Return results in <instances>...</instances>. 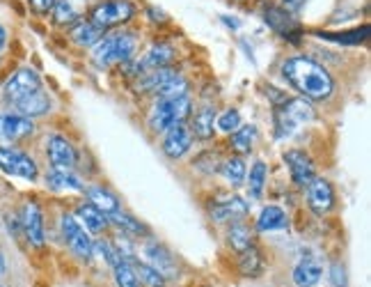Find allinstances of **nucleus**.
<instances>
[{"mask_svg":"<svg viewBox=\"0 0 371 287\" xmlns=\"http://www.w3.org/2000/svg\"><path fill=\"white\" fill-rule=\"evenodd\" d=\"M21 230L25 239L30 242L33 246L42 248L46 242V232H44V214H42V207H39L35 200H28L21 209Z\"/></svg>","mask_w":371,"mask_h":287,"instance_id":"9b49d317","label":"nucleus"},{"mask_svg":"<svg viewBox=\"0 0 371 287\" xmlns=\"http://www.w3.org/2000/svg\"><path fill=\"white\" fill-rule=\"evenodd\" d=\"M174 60V51L172 46L168 44H156L149 49L147 57H144V64H147V69H163V67H170Z\"/></svg>","mask_w":371,"mask_h":287,"instance_id":"c756f323","label":"nucleus"},{"mask_svg":"<svg viewBox=\"0 0 371 287\" xmlns=\"http://www.w3.org/2000/svg\"><path fill=\"white\" fill-rule=\"evenodd\" d=\"M241 260H239V266H241V274L243 276H259L261 269H263V262H261V255L255 246H250L248 251L239 253Z\"/></svg>","mask_w":371,"mask_h":287,"instance_id":"473e14b6","label":"nucleus"},{"mask_svg":"<svg viewBox=\"0 0 371 287\" xmlns=\"http://www.w3.org/2000/svg\"><path fill=\"white\" fill-rule=\"evenodd\" d=\"M85 193H87V200H90V205H94L105 216H110V214L117 212V209H122L120 198H117L113 191L105 188V186H99V184H96V186H87Z\"/></svg>","mask_w":371,"mask_h":287,"instance_id":"412c9836","label":"nucleus"},{"mask_svg":"<svg viewBox=\"0 0 371 287\" xmlns=\"http://www.w3.org/2000/svg\"><path fill=\"white\" fill-rule=\"evenodd\" d=\"M113 278L117 287H140V281L138 276H135L131 262H124V260L117 262L113 266Z\"/></svg>","mask_w":371,"mask_h":287,"instance_id":"72a5a7b5","label":"nucleus"},{"mask_svg":"<svg viewBox=\"0 0 371 287\" xmlns=\"http://www.w3.org/2000/svg\"><path fill=\"white\" fill-rule=\"evenodd\" d=\"M142 255H144V260L142 262H147L152 269H156L165 281H172V278H177L179 276V264H177V257L172 255V251H168L163 244L159 242H147L142 246Z\"/></svg>","mask_w":371,"mask_h":287,"instance_id":"6e6552de","label":"nucleus"},{"mask_svg":"<svg viewBox=\"0 0 371 287\" xmlns=\"http://www.w3.org/2000/svg\"><path fill=\"white\" fill-rule=\"evenodd\" d=\"M53 18L57 26H74L76 21H81L76 7L72 5V0H57L53 7Z\"/></svg>","mask_w":371,"mask_h":287,"instance_id":"f704fd0d","label":"nucleus"},{"mask_svg":"<svg viewBox=\"0 0 371 287\" xmlns=\"http://www.w3.org/2000/svg\"><path fill=\"white\" fill-rule=\"evenodd\" d=\"M314 118V111L305 99H289L278 108V129L282 133H291L298 124Z\"/></svg>","mask_w":371,"mask_h":287,"instance_id":"1a4fd4ad","label":"nucleus"},{"mask_svg":"<svg viewBox=\"0 0 371 287\" xmlns=\"http://www.w3.org/2000/svg\"><path fill=\"white\" fill-rule=\"evenodd\" d=\"M289 227V216L285 214V209L268 205L261 209V214L257 216V230L259 232H275V230Z\"/></svg>","mask_w":371,"mask_h":287,"instance_id":"b1692460","label":"nucleus"},{"mask_svg":"<svg viewBox=\"0 0 371 287\" xmlns=\"http://www.w3.org/2000/svg\"><path fill=\"white\" fill-rule=\"evenodd\" d=\"M248 179V191H250V196L259 200L263 196V186H266V177H268V166L263 164V161H255L250 168V175H246Z\"/></svg>","mask_w":371,"mask_h":287,"instance_id":"c85d7f7f","label":"nucleus"},{"mask_svg":"<svg viewBox=\"0 0 371 287\" xmlns=\"http://www.w3.org/2000/svg\"><path fill=\"white\" fill-rule=\"evenodd\" d=\"M216 122H218V127L222 131L234 133V131L241 127V113L236 108H229V111H224L220 118H216Z\"/></svg>","mask_w":371,"mask_h":287,"instance_id":"58836bf2","label":"nucleus"},{"mask_svg":"<svg viewBox=\"0 0 371 287\" xmlns=\"http://www.w3.org/2000/svg\"><path fill=\"white\" fill-rule=\"evenodd\" d=\"M186 92H188V83H186V79H181V76L177 74L174 79H170L159 92H156V97L159 99H177V97H183Z\"/></svg>","mask_w":371,"mask_h":287,"instance_id":"e433bc0d","label":"nucleus"},{"mask_svg":"<svg viewBox=\"0 0 371 287\" xmlns=\"http://www.w3.org/2000/svg\"><path fill=\"white\" fill-rule=\"evenodd\" d=\"M324 278V262L314 255H305L291 271V281L296 287H316Z\"/></svg>","mask_w":371,"mask_h":287,"instance_id":"f3484780","label":"nucleus"},{"mask_svg":"<svg viewBox=\"0 0 371 287\" xmlns=\"http://www.w3.org/2000/svg\"><path fill=\"white\" fill-rule=\"evenodd\" d=\"M131 264H133L135 276H138V281H140V287H165V285H168V281H165L156 269H152L147 262L133 260Z\"/></svg>","mask_w":371,"mask_h":287,"instance_id":"2f4dec72","label":"nucleus"},{"mask_svg":"<svg viewBox=\"0 0 371 287\" xmlns=\"http://www.w3.org/2000/svg\"><path fill=\"white\" fill-rule=\"evenodd\" d=\"M133 16H135V5L131 0H101L90 12V21L99 26L101 30H108V28L124 26Z\"/></svg>","mask_w":371,"mask_h":287,"instance_id":"20e7f679","label":"nucleus"},{"mask_svg":"<svg viewBox=\"0 0 371 287\" xmlns=\"http://www.w3.org/2000/svg\"><path fill=\"white\" fill-rule=\"evenodd\" d=\"M222 21L227 23V26H232V28H239V21L236 18H229V16H222Z\"/></svg>","mask_w":371,"mask_h":287,"instance_id":"c03bdc74","label":"nucleus"},{"mask_svg":"<svg viewBox=\"0 0 371 287\" xmlns=\"http://www.w3.org/2000/svg\"><path fill=\"white\" fill-rule=\"evenodd\" d=\"M193 131L188 124H177V127H172L165 131V136H163V142H161V147H163V154L172 159V161H177L181 159L186 152H188L193 147Z\"/></svg>","mask_w":371,"mask_h":287,"instance_id":"ddd939ff","label":"nucleus"},{"mask_svg":"<svg viewBox=\"0 0 371 287\" xmlns=\"http://www.w3.org/2000/svg\"><path fill=\"white\" fill-rule=\"evenodd\" d=\"M190 111L193 106L188 94L177 99H161L149 115V129L154 133H165L168 129L177 127V124H186V120L190 118Z\"/></svg>","mask_w":371,"mask_h":287,"instance_id":"7ed1b4c3","label":"nucleus"},{"mask_svg":"<svg viewBox=\"0 0 371 287\" xmlns=\"http://www.w3.org/2000/svg\"><path fill=\"white\" fill-rule=\"evenodd\" d=\"M282 76H285V81L291 88L312 101H324L335 90V81L330 72L307 55L287 57L282 62Z\"/></svg>","mask_w":371,"mask_h":287,"instance_id":"f257e3e1","label":"nucleus"},{"mask_svg":"<svg viewBox=\"0 0 371 287\" xmlns=\"http://www.w3.org/2000/svg\"><path fill=\"white\" fill-rule=\"evenodd\" d=\"M46 157L53 168L74 170V166L78 164L76 147L64 136H60V133H53V136L46 138Z\"/></svg>","mask_w":371,"mask_h":287,"instance_id":"f8f14e48","label":"nucleus"},{"mask_svg":"<svg viewBox=\"0 0 371 287\" xmlns=\"http://www.w3.org/2000/svg\"><path fill=\"white\" fill-rule=\"evenodd\" d=\"M285 164L289 168V175L294 179V184L305 188L312 179L316 177V170H314V164H312V159L307 152L302 150H287L285 152Z\"/></svg>","mask_w":371,"mask_h":287,"instance_id":"4468645a","label":"nucleus"},{"mask_svg":"<svg viewBox=\"0 0 371 287\" xmlns=\"http://www.w3.org/2000/svg\"><path fill=\"white\" fill-rule=\"evenodd\" d=\"M0 287H5V285H0Z\"/></svg>","mask_w":371,"mask_h":287,"instance_id":"49530a36","label":"nucleus"},{"mask_svg":"<svg viewBox=\"0 0 371 287\" xmlns=\"http://www.w3.org/2000/svg\"><path fill=\"white\" fill-rule=\"evenodd\" d=\"M216 108L213 106H202L195 111L193 122H190V131L193 136H198L200 140H211L213 131H216Z\"/></svg>","mask_w":371,"mask_h":287,"instance_id":"aec40b11","label":"nucleus"},{"mask_svg":"<svg viewBox=\"0 0 371 287\" xmlns=\"http://www.w3.org/2000/svg\"><path fill=\"white\" fill-rule=\"evenodd\" d=\"M5 44H7V30L0 23V51H5Z\"/></svg>","mask_w":371,"mask_h":287,"instance_id":"37998d69","label":"nucleus"},{"mask_svg":"<svg viewBox=\"0 0 371 287\" xmlns=\"http://www.w3.org/2000/svg\"><path fill=\"white\" fill-rule=\"evenodd\" d=\"M266 21L275 28L278 33H289L291 28H296V21L294 18L289 16V12L287 9H278V7H270V9H266Z\"/></svg>","mask_w":371,"mask_h":287,"instance_id":"c9c22d12","label":"nucleus"},{"mask_svg":"<svg viewBox=\"0 0 371 287\" xmlns=\"http://www.w3.org/2000/svg\"><path fill=\"white\" fill-rule=\"evenodd\" d=\"M92 251H94V255H99V257H103V262L110 266L120 262V255H117V251L113 248V244H110V239H96V242L92 244Z\"/></svg>","mask_w":371,"mask_h":287,"instance_id":"4c0bfd02","label":"nucleus"},{"mask_svg":"<svg viewBox=\"0 0 371 287\" xmlns=\"http://www.w3.org/2000/svg\"><path fill=\"white\" fill-rule=\"evenodd\" d=\"M37 90H42V79H39V74L30 67H21V69H16L9 79L5 81L3 85V97L7 101H21L25 99L28 94H33Z\"/></svg>","mask_w":371,"mask_h":287,"instance_id":"423d86ee","label":"nucleus"},{"mask_svg":"<svg viewBox=\"0 0 371 287\" xmlns=\"http://www.w3.org/2000/svg\"><path fill=\"white\" fill-rule=\"evenodd\" d=\"M330 283L335 287H346V271H344V266L337 262L330 266Z\"/></svg>","mask_w":371,"mask_h":287,"instance_id":"a19ab883","label":"nucleus"},{"mask_svg":"<svg viewBox=\"0 0 371 287\" xmlns=\"http://www.w3.org/2000/svg\"><path fill=\"white\" fill-rule=\"evenodd\" d=\"M174 76H177V69H172V67H163V69H149L147 74L142 76V79H138V88L142 92L156 94L170 79H174Z\"/></svg>","mask_w":371,"mask_h":287,"instance_id":"a878e982","label":"nucleus"},{"mask_svg":"<svg viewBox=\"0 0 371 287\" xmlns=\"http://www.w3.org/2000/svg\"><path fill=\"white\" fill-rule=\"evenodd\" d=\"M252 230L246 221H234L229 223V230H227V242L232 246V251L236 253H243L248 251V248L252 246Z\"/></svg>","mask_w":371,"mask_h":287,"instance_id":"bb28decb","label":"nucleus"},{"mask_svg":"<svg viewBox=\"0 0 371 287\" xmlns=\"http://www.w3.org/2000/svg\"><path fill=\"white\" fill-rule=\"evenodd\" d=\"M135 49H138V37L129 30H117L101 37L92 46V60L99 67L126 64L135 55Z\"/></svg>","mask_w":371,"mask_h":287,"instance_id":"f03ea898","label":"nucleus"},{"mask_svg":"<svg viewBox=\"0 0 371 287\" xmlns=\"http://www.w3.org/2000/svg\"><path fill=\"white\" fill-rule=\"evenodd\" d=\"M60 230H62V237H64L67 246L72 248V253L81 257V260H90V257L94 255V251H92L94 239L85 232V227L76 221L74 214H62L60 216Z\"/></svg>","mask_w":371,"mask_h":287,"instance_id":"39448f33","label":"nucleus"},{"mask_svg":"<svg viewBox=\"0 0 371 287\" xmlns=\"http://www.w3.org/2000/svg\"><path fill=\"white\" fill-rule=\"evenodd\" d=\"M35 133V122L30 118H23L18 113H5L0 115V140L18 142L30 138Z\"/></svg>","mask_w":371,"mask_h":287,"instance_id":"2eb2a0df","label":"nucleus"},{"mask_svg":"<svg viewBox=\"0 0 371 287\" xmlns=\"http://www.w3.org/2000/svg\"><path fill=\"white\" fill-rule=\"evenodd\" d=\"M103 37V30L99 26H94L90 18L87 21H76L74 26H72V40L78 44V46H94L96 42H99Z\"/></svg>","mask_w":371,"mask_h":287,"instance_id":"393cba45","label":"nucleus"},{"mask_svg":"<svg viewBox=\"0 0 371 287\" xmlns=\"http://www.w3.org/2000/svg\"><path fill=\"white\" fill-rule=\"evenodd\" d=\"M46 186L53 191H85L81 177L67 168H51V172L46 175Z\"/></svg>","mask_w":371,"mask_h":287,"instance_id":"5701e85b","label":"nucleus"},{"mask_svg":"<svg viewBox=\"0 0 371 287\" xmlns=\"http://www.w3.org/2000/svg\"><path fill=\"white\" fill-rule=\"evenodd\" d=\"M5 269H7V260H5V255L0 253V276L5 274Z\"/></svg>","mask_w":371,"mask_h":287,"instance_id":"a18cd8bd","label":"nucleus"},{"mask_svg":"<svg viewBox=\"0 0 371 287\" xmlns=\"http://www.w3.org/2000/svg\"><path fill=\"white\" fill-rule=\"evenodd\" d=\"M76 221L81 223L85 227V232L90 235V237H99L105 232V227H108V216L101 214L99 209H96L94 205L90 203H83V205H78L76 209Z\"/></svg>","mask_w":371,"mask_h":287,"instance_id":"a211bd4d","label":"nucleus"},{"mask_svg":"<svg viewBox=\"0 0 371 287\" xmlns=\"http://www.w3.org/2000/svg\"><path fill=\"white\" fill-rule=\"evenodd\" d=\"M220 175H222L224 179H227L232 186H241L243 181H246L248 170H246V164H243V159L229 157V159L220 166Z\"/></svg>","mask_w":371,"mask_h":287,"instance_id":"7c9ffc66","label":"nucleus"},{"mask_svg":"<svg viewBox=\"0 0 371 287\" xmlns=\"http://www.w3.org/2000/svg\"><path fill=\"white\" fill-rule=\"evenodd\" d=\"M305 196H307V205L316 216L328 214L330 209L335 207V188L326 177H314L305 186Z\"/></svg>","mask_w":371,"mask_h":287,"instance_id":"9d476101","label":"nucleus"},{"mask_svg":"<svg viewBox=\"0 0 371 287\" xmlns=\"http://www.w3.org/2000/svg\"><path fill=\"white\" fill-rule=\"evenodd\" d=\"M0 170L7 172V175L30 179V181L37 179V175H39V168H37L33 157H28L21 150L5 147V145H0Z\"/></svg>","mask_w":371,"mask_h":287,"instance_id":"0eeeda50","label":"nucleus"},{"mask_svg":"<svg viewBox=\"0 0 371 287\" xmlns=\"http://www.w3.org/2000/svg\"><path fill=\"white\" fill-rule=\"evenodd\" d=\"M302 5H305V0H285L287 12H296V9H300Z\"/></svg>","mask_w":371,"mask_h":287,"instance_id":"79ce46f5","label":"nucleus"},{"mask_svg":"<svg viewBox=\"0 0 371 287\" xmlns=\"http://www.w3.org/2000/svg\"><path fill=\"white\" fill-rule=\"evenodd\" d=\"M108 223L115 225L126 237H147L149 235V227L144 225L140 218H135L133 214L124 212V209H117L115 214H110L108 216Z\"/></svg>","mask_w":371,"mask_h":287,"instance_id":"4be33fe9","label":"nucleus"},{"mask_svg":"<svg viewBox=\"0 0 371 287\" xmlns=\"http://www.w3.org/2000/svg\"><path fill=\"white\" fill-rule=\"evenodd\" d=\"M255 140H257V127L255 124H246V127H239L232 133L229 145L236 154H248L255 147Z\"/></svg>","mask_w":371,"mask_h":287,"instance_id":"cd10ccee","label":"nucleus"},{"mask_svg":"<svg viewBox=\"0 0 371 287\" xmlns=\"http://www.w3.org/2000/svg\"><path fill=\"white\" fill-rule=\"evenodd\" d=\"M14 108L18 115H23V118H39V115H46L48 111H51V97L44 92V90H37L33 94H28L25 99L16 101Z\"/></svg>","mask_w":371,"mask_h":287,"instance_id":"6ab92c4d","label":"nucleus"},{"mask_svg":"<svg viewBox=\"0 0 371 287\" xmlns=\"http://www.w3.org/2000/svg\"><path fill=\"white\" fill-rule=\"evenodd\" d=\"M57 0H28V5H30V9L35 14H48L53 12Z\"/></svg>","mask_w":371,"mask_h":287,"instance_id":"ea45409f","label":"nucleus"},{"mask_svg":"<svg viewBox=\"0 0 371 287\" xmlns=\"http://www.w3.org/2000/svg\"><path fill=\"white\" fill-rule=\"evenodd\" d=\"M248 214V203L241 196H224L211 205V218L218 223L243 221Z\"/></svg>","mask_w":371,"mask_h":287,"instance_id":"dca6fc26","label":"nucleus"}]
</instances>
